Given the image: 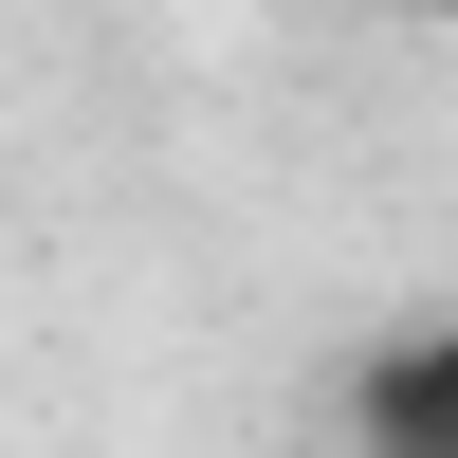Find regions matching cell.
<instances>
[{
    "label": "cell",
    "mask_w": 458,
    "mask_h": 458,
    "mask_svg": "<svg viewBox=\"0 0 458 458\" xmlns=\"http://www.w3.org/2000/svg\"><path fill=\"white\" fill-rule=\"evenodd\" d=\"M330 422H349V458H458V312L386 330V349H349Z\"/></svg>",
    "instance_id": "obj_1"
},
{
    "label": "cell",
    "mask_w": 458,
    "mask_h": 458,
    "mask_svg": "<svg viewBox=\"0 0 458 458\" xmlns=\"http://www.w3.org/2000/svg\"><path fill=\"white\" fill-rule=\"evenodd\" d=\"M403 19H440V37H458V0H403Z\"/></svg>",
    "instance_id": "obj_2"
}]
</instances>
